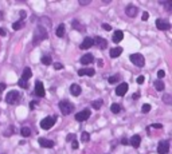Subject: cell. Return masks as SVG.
Returning a JSON list of instances; mask_svg holds the SVG:
<instances>
[{
  "instance_id": "obj_1",
  "label": "cell",
  "mask_w": 172,
  "mask_h": 154,
  "mask_svg": "<svg viewBox=\"0 0 172 154\" xmlns=\"http://www.w3.org/2000/svg\"><path fill=\"white\" fill-rule=\"evenodd\" d=\"M59 109H61V113L63 115H69L71 113L74 111V104L71 103L70 100H61L59 102Z\"/></svg>"
},
{
  "instance_id": "obj_2",
  "label": "cell",
  "mask_w": 172,
  "mask_h": 154,
  "mask_svg": "<svg viewBox=\"0 0 172 154\" xmlns=\"http://www.w3.org/2000/svg\"><path fill=\"white\" fill-rule=\"evenodd\" d=\"M20 99H22V96H20V94L16 91V90H12V91H10L7 94V96H5V102H7V103H11V104L19 103Z\"/></svg>"
},
{
  "instance_id": "obj_3",
  "label": "cell",
  "mask_w": 172,
  "mask_h": 154,
  "mask_svg": "<svg viewBox=\"0 0 172 154\" xmlns=\"http://www.w3.org/2000/svg\"><path fill=\"white\" fill-rule=\"evenodd\" d=\"M46 38H47L46 30L43 28V26H38V28L35 30V36H34V40H32V43L38 44V42H40V40H43V39H46Z\"/></svg>"
},
{
  "instance_id": "obj_4",
  "label": "cell",
  "mask_w": 172,
  "mask_h": 154,
  "mask_svg": "<svg viewBox=\"0 0 172 154\" xmlns=\"http://www.w3.org/2000/svg\"><path fill=\"white\" fill-rule=\"evenodd\" d=\"M129 59H130V62H132L134 66H137V67H144V64H145V59L141 54H132Z\"/></svg>"
},
{
  "instance_id": "obj_5",
  "label": "cell",
  "mask_w": 172,
  "mask_h": 154,
  "mask_svg": "<svg viewBox=\"0 0 172 154\" xmlns=\"http://www.w3.org/2000/svg\"><path fill=\"white\" fill-rule=\"evenodd\" d=\"M55 121H57V117H47V118H43V121L40 122V127H42L43 130H48L51 127L54 126Z\"/></svg>"
},
{
  "instance_id": "obj_6",
  "label": "cell",
  "mask_w": 172,
  "mask_h": 154,
  "mask_svg": "<svg viewBox=\"0 0 172 154\" xmlns=\"http://www.w3.org/2000/svg\"><path fill=\"white\" fill-rule=\"evenodd\" d=\"M96 44V46L98 47V48H101V50H105L106 47H108V40L104 38H101V36H96V38L93 39V46Z\"/></svg>"
},
{
  "instance_id": "obj_7",
  "label": "cell",
  "mask_w": 172,
  "mask_h": 154,
  "mask_svg": "<svg viewBox=\"0 0 172 154\" xmlns=\"http://www.w3.org/2000/svg\"><path fill=\"white\" fill-rule=\"evenodd\" d=\"M90 114H91V111H90L89 109H85V110H82V111H79L75 114V119L78 121V122H83V121H86L89 118Z\"/></svg>"
},
{
  "instance_id": "obj_8",
  "label": "cell",
  "mask_w": 172,
  "mask_h": 154,
  "mask_svg": "<svg viewBox=\"0 0 172 154\" xmlns=\"http://www.w3.org/2000/svg\"><path fill=\"white\" fill-rule=\"evenodd\" d=\"M169 151V141H161L157 145V153L159 154H167Z\"/></svg>"
},
{
  "instance_id": "obj_9",
  "label": "cell",
  "mask_w": 172,
  "mask_h": 154,
  "mask_svg": "<svg viewBox=\"0 0 172 154\" xmlns=\"http://www.w3.org/2000/svg\"><path fill=\"white\" fill-rule=\"evenodd\" d=\"M156 27H157V30L167 31V30L171 28V23L167 22V20H164V19H157L156 20Z\"/></svg>"
},
{
  "instance_id": "obj_10",
  "label": "cell",
  "mask_w": 172,
  "mask_h": 154,
  "mask_svg": "<svg viewBox=\"0 0 172 154\" xmlns=\"http://www.w3.org/2000/svg\"><path fill=\"white\" fill-rule=\"evenodd\" d=\"M94 74H96V70L94 69H87V67H85V69H79L78 70V75L79 77H94Z\"/></svg>"
},
{
  "instance_id": "obj_11",
  "label": "cell",
  "mask_w": 172,
  "mask_h": 154,
  "mask_svg": "<svg viewBox=\"0 0 172 154\" xmlns=\"http://www.w3.org/2000/svg\"><path fill=\"white\" fill-rule=\"evenodd\" d=\"M126 91H128V83H125V82H122L121 85H118L117 89H116V94L120 96H124L126 94Z\"/></svg>"
},
{
  "instance_id": "obj_12",
  "label": "cell",
  "mask_w": 172,
  "mask_h": 154,
  "mask_svg": "<svg viewBox=\"0 0 172 154\" xmlns=\"http://www.w3.org/2000/svg\"><path fill=\"white\" fill-rule=\"evenodd\" d=\"M35 94L38 96H44L46 91H44V87H43V83L40 81L35 82Z\"/></svg>"
},
{
  "instance_id": "obj_13",
  "label": "cell",
  "mask_w": 172,
  "mask_h": 154,
  "mask_svg": "<svg viewBox=\"0 0 172 154\" xmlns=\"http://www.w3.org/2000/svg\"><path fill=\"white\" fill-rule=\"evenodd\" d=\"M91 46H93V39L87 36V38L83 39V42L81 43L79 48H81V50H89V48H90Z\"/></svg>"
},
{
  "instance_id": "obj_14",
  "label": "cell",
  "mask_w": 172,
  "mask_h": 154,
  "mask_svg": "<svg viewBox=\"0 0 172 154\" xmlns=\"http://www.w3.org/2000/svg\"><path fill=\"white\" fill-rule=\"evenodd\" d=\"M129 143H130L134 149H137V147L140 146V143H141V137L139 134H134L132 138L129 139Z\"/></svg>"
},
{
  "instance_id": "obj_15",
  "label": "cell",
  "mask_w": 172,
  "mask_h": 154,
  "mask_svg": "<svg viewBox=\"0 0 172 154\" xmlns=\"http://www.w3.org/2000/svg\"><path fill=\"white\" fill-rule=\"evenodd\" d=\"M137 12H139V9H137V7H134V5H128V7L125 8V14L129 16V18L137 16Z\"/></svg>"
},
{
  "instance_id": "obj_16",
  "label": "cell",
  "mask_w": 172,
  "mask_h": 154,
  "mask_svg": "<svg viewBox=\"0 0 172 154\" xmlns=\"http://www.w3.org/2000/svg\"><path fill=\"white\" fill-rule=\"evenodd\" d=\"M38 142H39V145L40 146H43V147H54V142L51 141V139H47V138H39L38 139Z\"/></svg>"
},
{
  "instance_id": "obj_17",
  "label": "cell",
  "mask_w": 172,
  "mask_h": 154,
  "mask_svg": "<svg viewBox=\"0 0 172 154\" xmlns=\"http://www.w3.org/2000/svg\"><path fill=\"white\" fill-rule=\"evenodd\" d=\"M70 92H71V95L78 96L79 94L82 92V90H81V86L77 85V83H73V85L70 86Z\"/></svg>"
},
{
  "instance_id": "obj_18",
  "label": "cell",
  "mask_w": 172,
  "mask_h": 154,
  "mask_svg": "<svg viewBox=\"0 0 172 154\" xmlns=\"http://www.w3.org/2000/svg\"><path fill=\"white\" fill-rule=\"evenodd\" d=\"M93 60H94V56L91 54H86L81 58V63H82V64H90Z\"/></svg>"
},
{
  "instance_id": "obj_19",
  "label": "cell",
  "mask_w": 172,
  "mask_h": 154,
  "mask_svg": "<svg viewBox=\"0 0 172 154\" xmlns=\"http://www.w3.org/2000/svg\"><path fill=\"white\" fill-rule=\"evenodd\" d=\"M121 54H122V48H121V47H114V48L110 50V56H112V58H118Z\"/></svg>"
},
{
  "instance_id": "obj_20",
  "label": "cell",
  "mask_w": 172,
  "mask_h": 154,
  "mask_svg": "<svg viewBox=\"0 0 172 154\" xmlns=\"http://www.w3.org/2000/svg\"><path fill=\"white\" fill-rule=\"evenodd\" d=\"M122 38H124V32L120 30H117L116 32L113 34V42L114 43H118V42H121Z\"/></svg>"
},
{
  "instance_id": "obj_21",
  "label": "cell",
  "mask_w": 172,
  "mask_h": 154,
  "mask_svg": "<svg viewBox=\"0 0 172 154\" xmlns=\"http://www.w3.org/2000/svg\"><path fill=\"white\" fill-rule=\"evenodd\" d=\"M31 75H32L31 69H30V67H26V69H24V71H23V75H22V79L27 82L28 79L31 78Z\"/></svg>"
},
{
  "instance_id": "obj_22",
  "label": "cell",
  "mask_w": 172,
  "mask_h": 154,
  "mask_svg": "<svg viewBox=\"0 0 172 154\" xmlns=\"http://www.w3.org/2000/svg\"><path fill=\"white\" fill-rule=\"evenodd\" d=\"M40 62H42L43 64H46V66H50V64H53V59H51V56L50 55H43L42 56V59H40Z\"/></svg>"
},
{
  "instance_id": "obj_23",
  "label": "cell",
  "mask_w": 172,
  "mask_h": 154,
  "mask_svg": "<svg viewBox=\"0 0 172 154\" xmlns=\"http://www.w3.org/2000/svg\"><path fill=\"white\" fill-rule=\"evenodd\" d=\"M57 36L58 38H63L65 36V24H59L57 28Z\"/></svg>"
},
{
  "instance_id": "obj_24",
  "label": "cell",
  "mask_w": 172,
  "mask_h": 154,
  "mask_svg": "<svg viewBox=\"0 0 172 154\" xmlns=\"http://www.w3.org/2000/svg\"><path fill=\"white\" fill-rule=\"evenodd\" d=\"M153 86H155V89H156L157 91H163V90H164V87H165V85L160 81V79H159V81H155Z\"/></svg>"
},
{
  "instance_id": "obj_25",
  "label": "cell",
  "mask_w": 172,
  "mask_h": 154,
  "mask_svg": "<svg viewBox=\"0 0 172 154\" xmlns=\"http://www.w3.org/2000/svg\"><path fill=\"white\" fill-rule=\"evenodd\" d=\"M110 110H112V113H113V114H118V113L121 111V104L113 103L112 106H110Z\"/></svg>"
},
{
  "instance_id": "obj_26",
  "label": "cell",
  "mask_w": 172,
  "mask_h": 154,
  "mask_svg": "<svg viewBox=\"0 0 172 154\" xmlns=\"http://www.w3.org/2000/svg\"><path fill=\"white\" fill-rule=\"evenodd\" d=\"M20 133H22V135H23V137H30V134H31V129H30V127H27V126H24V127H22Z\"/></svg>"
},
{
  "instance_id": "obj_27",
  "label": "cell",
  "mask_w": 172,
  "mask_h": 154,
  "mask_svg": "<svg viewBox=\"0 0 172 154\" xmlns=\"http://www.w3.org/2000/svg\"><path fill=\"white\" fill-rule=\"evenodd\" d=\"M23 26H24V23L22 20H19V22H15V23L12 24V28L15 31H18V30H20V28H23Z\"/></svg>"
},
{
  "instance_id": "obj_28",
  "label": "cell",
  "mask_w": 172,
  "mask_h": 154,
  "mask_svg": "<svg viewBox=\"0 0 172 154\" xmlns=\"http://www.w3.org/2000/svg\"><path fill=\"white\" fill-rule=\"evenodd\" d=\"M101 106H102V100L101 99H98V100H93L91 102V107H94V109H101Z\"/></svg>"
},
{
  "instance_id": "obj_29",
  "label": "cell",
  "mask_w": 172,
  "mask_h": 154,
  "mask_svg": "<svg viewBox=\"0 0 172 154\" xmlns=\"http://www.w3.org/2000/svg\"><path fill=\"white\" fill-rule=\"evenodd\" d=\"M118 79H120V75H113V77L108 78V82H109L110 85H113V83H117Z\"/></svg>"
},
{
  "instance_id": "obj_30",
  "label": "cell",
  "mask_w": 172,
  "mask_h": 154,
  "mask_svg": "<svg viewBox=\"0 0 172 154\" xmlns=\"http://www.w3.org/2000/svg\"><path fill=\"white\" fill-rule=\"evenodd\" d=\"M151 104H148V103H145V104H143V109H141V111L144 113V114H147V113H149L151 111Z\"/></svg>"
},
{
  "instance_id": "obj_31",
  "label": "cell",
  "mask_w": 172,
  "mask_h": 154,
  "mask_svg": "<svg viewBox=\"0 0 172 154\" xmlns=\"http://www.w3.org/2000/svg\"><path fill=\"white\" fill-rule=\"evenodd\" d=\"M81 138H82L83 142H87V141H90V134L89 133H86V131H83L82 135H81Z\"/></svg>"
},
{
  "instance_id": "obj_32",
  "label": "cell",
  "mask_w": 172,
  "mask_h": 154,
  "mask_svg": "<svg viewBox=\"0 0 172 154\" xmlns=\"http://www.w3.org/2000/svg\"><path fill=\"white\" fill-rule=\"evenodd\" d=\"M160 4H163V5H164L167 11H169V9L172 8V3H171V1H160Z\"/></svg>"
},
{
  "instance_id": "obj_33",
  "label": "cell",
  "mask_w": 172,
  "mask_h": 154,
  "mask_svg": "<svg viewBox=\"0 0 172 154\" xmlns=\"http://www.w3.org/2000/svg\"><path fill=\"white\" fill-rule=\"evenodd\" d=\"M18 83H19V86H20V87H23V89H27V87H28L27 82H26V81H23L22 78H20V79H19V82H18Z\"/></svg>"
},
{
  "instance_id": "obj_34",
  "label": "cell",
  "mask_w": 172,
  "mask_h": 154,
  "mask_svg": "<svg viewBox=\"0 0 172 154\" xmlns=\"http://www.w3.org/2000/svg\"><path fill=\"white\" fill-rule=\"evenodd\" d=\"M163 99H164L165 103H171V95H169V94H165V95L163 96Z\"/></svg>"
},
{
  "instance_id": "obj_35",
  "label": "cell",
  "mask_w": 172,
  "mask_h": 154,
  "mask_svg": "<svg viewBox=\"0 0 172 154\" xmlns=\"http://www.w3.org/2000/svg\"><path fill=\"white\" fill-rule=\"evenodd\" d=\"M73 27H74V28H78V30H83V28L79 26L78 20H74V22H73Z\"/></svg>"
},
{
  "instance_id": "obj_36",
  "label": "cell",
  "mask_w": 172,
  "mask_h": 154,
  "mask_svg": "<svg viewBox=\"0 0 172 154\" xmlns=\"http://www.w3.org/2000/svg\"><path fill=\"white\" fill-rule=\"evenodd\" d=\"M71 146H73V149H78V146H79L78 141H75V139H73V141H71Z\"/></svg>"
},
{
  "instance_id": "obj_37",
  "label": "cell",
  "mask_w": 172,
  "mask_h": 154,
  "mask_svg": "<svg viewBox=\"0 0 172 154\" xmlns=\"http://www.w3.org/2000/svg\"><path fill=\"white\" fill-rule=\"evenodd\" d=\"M54 69L62 70L63 69V64H62V63H59V62H57V63H54Z\"/></svg>"
},
{
  "instance_id": "obj_38",
  "label": "cell",
  "mask_w": 172,
  "mask_h": 154,
  "mask_svg": "<svg viewBox=\"0 0 172 154\" xmlns=\"http://www.w3.org/2000/svg\"><path fill=\"white\" fill-rule=\"evenodd\" d=\"M157 77H159V78L161 79V78H164V77H165V73L163 71V70H159V71H157Z\"/></svg>"
},
{
  "instance_id": "obj_39",
  "label": "cell",
  "mask_w": 172,
  "mask_h": 154,
  "mask_svg": "<svg viewBox=\"0 0 172 154\" xmlns=\"http://www.w3.org/2000/svg\"><path fill=\"white\" fill-rule=\"evenodd\" d=\"M74 138H75V135H74V134H69V135L66 137V141H67V142H71V141H73Z\"/></svg>"
},
{
  "instance_id": "obj_40",
  "label": "cell",
  "mask_w": 172,
  "mask_h": 154,
  "mask_svg": "<svg viewBox=\"0 0 172 154\" xmlns=\"http://www.w3.org/2000/svg\"><path fill=\"white\" fill-rule=\"evenodd\" d=\"M136 81H137V83H139V85H141V83H144V77H143V75H140V77L137 78Z\"/></svg>"
},
{
  "instance_id": "obj_41",
  "label": "cell",
  "mask_w": 172,
  "mask_h": 154,
  "mask_svg": "<svg viewBox=\"0 0 172 154\" xmlns=\"http://www.w3.org/2000/svg\"><path fill=\"white\" fill-rule=\"evenodd\" d=\"M102 28H104V30H106V31H110V30H112L110 24H102Z\"/></svg>"
},
{
  "instance_id": "obj_42",
  "label": "cell",
  "mask_w": 172,
  "mask_h": 154,
  "mask_svg": "<svg viewBox=\"0 0 172 154\" xmlns=\"http://www.w3.org/2000/svg\"><path fill=\"white\" fill-rule=\"evenodd\" d=\"M151 127H156V129H163V126H161V125H159V123H153V125H151V126H149V129H151Z\"/></svg>"
},
{
  "instance_id": "obj_43",
  "label": "cell",
  "mask_w": 172,
  "mask_h": 154,
  "mask_svg": "<svg viewBox=\"0 0 172 154\" xmlns=\"http://www.w3.org/2000/svg\"><path fill=\"white\" fill-rule=\"evenodd\" d=\"M5 87H7V86H5V83H0V94H1V92L5 90Z\"/></svg>"
},
{
  "instance_id": "obj_44",
  "label": "cell",
  "mask_w": 172,
  "mask_h": 154,
  "mask_svg": "<svg viewBox=\"0 0 172 154\" xmlns=\"http://www.w3.org/2000/svg\"><path fill=\"white\" fill-rule=\"evenodd\" d=\"M36 104H38V102H36V100H34V102H31V103H30V109H31V110H32V109H35V106H36Z\"/></svg>"
},
{
  "instance_id": "obj_45",
  "label": "cell",
  "mask_w": 172,
  "mask_h": 154,
  "mask_svg": "<svg viewBox=\"0 0 172 154\" xmlns=\"http://www.w3.org/2000/svg\"><path fill=\"white\" fill-rule=\"evenodd\" d=\"M0 35H1V36H5V35H7V31L4 30V28H0Z\"/></svg>"
},
{
  "instance_id": "obj_46",
  "label": "cell",
  "mask_w": 172,
  "mask_h": 154,
  "mask_svg": "<svg viewBox=\"0 0 172 154\" xmlns=\"http://www.w3.org/2000/svg\"><path fill=\"white\" fill-rule=\"evenodd\" d=\"M149 18V14L148 12H144V14H143V20H147Z\"/></svg>"
},
{
  "instance_id": "obj_47",
  "label": "cell",
  "mask_w": 172,
  "mask_h": 154,
  "mask_svg": "<svg viewBox=\"0 0 172 154\" xmlns=\"http://www.w3.org/2000/svg\"><path fill=\"white\" fill-rule=\"evenodd\" d=\"M79 4H82V5H85V4H90V0H81V1H79Z\"/></svg>"
},
{
  "instance_id": "obj_48",
  "label": "cell",
  "mask_w": 172,
  "mask_h": 154,
  "mask_svg": "<svg viewBox=\"0 0 172 154\" xmlns=\"http://www.w3.org/2000/svg\"><path fill=\"white\" fill-rule=\"evenodd\" d=\"M121 143H122V145H128V143H129V141H128V139H126V138H122Z\"/></svg>"
},
{
  "instance_id": "obj_49",
  "label": "cell",
  "mask_w": 172,
  "mask_h": 154,
  "mask_svg": "<svg viewBox=\"0 0 172 154\" xmlns=\"http://www.w3.org/2000/svg\"><path fill=\"white\" fill-rule=\"evenodd\" d=\"M20 18H22V19L26 18V11H20Z\"/></svg>"
},
{
  "instance_id": "obj_50",
  "label": "cell",
  "mask_w": 172,
  "mask_h": 154,
  "mask_svg": "<svg viewBox=\"0 0 172 154\" xmlns=\"http://www.w3.org/2000/svg\"><path fill=\"white\" fill-rule=\"evenodd\" d=\"M97 63H98V66H100V67H102V66H104V62H102L101 59H98V62H97Z\"/></svg>"
},
{
  "instance_id": "obj_51",
  "label": "cell",
  "mask_w": 172,
  "mask_h": 154,
  "mask_svg": "<svg viewBox=\"0 0 172 154\" xmlns=\"http://www.w3.org/2000/svg\"><path fill=\"white\" fill-rule=\"evenodd\" d=\"M137 98H139V94H137V92L136 94H133V99H137Z\"/></svg>"
},
{
  "instance_id": "obj_52",
  "label": "cell",
  "mask_w": 172,
  "mask_h": 154,
  "mask_svg": "<svg viewBox=\"0 0 172 154\" xmlns=\"http://www.w3.org/2000/svg\"><path fill=\"white\" fill-rule=\"evenodd\" d=\"M1 18H3V14H1V12H0V19H1Z\"/></svg>"
}]
</instances>
